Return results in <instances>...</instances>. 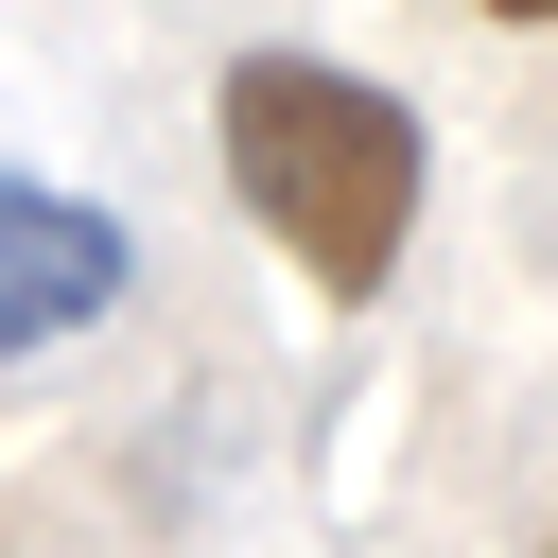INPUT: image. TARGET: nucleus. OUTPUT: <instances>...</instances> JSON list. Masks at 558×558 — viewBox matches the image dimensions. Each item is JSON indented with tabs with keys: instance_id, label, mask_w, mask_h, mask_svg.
<instances>
[{
	"instance_id": "1",
	"label": "nucleus",
	"mask_w": 558,
	"mask_h": 558,
	"mask_svg": "<svg viewBox=\"0 0 558 558\" xmlns=\"http://www.w3.org/2000/svg\"><path fill=\"white\" fill-rule=\"evenodd\" d=\"M209 140H227V192L262 209V244H296L314 296H384L401 279V227H418V105L331 70V52H244L209 87Z\"/></svg>"
},
{
	"instance_id": "3",
	"label": "nucleus",
	"mask_w": 558,
	"mask_h": 558,
	"mask_svg": "<svg viewBox=\"0 0 558 558\" xmlns=\"http://www.w3.org/2000/svg\"><path fill=\"white\" fill-rule=\"evenodd\" d=\"M488 17H558V0H488Z\"/></svg>"
},
{
	"instance_id": "2",
	"label": "nucleus",
	"mask_w": 558,
	"mask_h": 558,
	"mask_svg": "<svg viewBox=\"0 0 558 558\" xmlns=\"http://www.w3.org/2000/svg\"><path fill=\"white\" fill-rule=\"evenodd\" d=\"M122 227L105 209H70V192H35V174H0V366L17 349H52V331H87L105 296H122Z\"/></svg>"
}]
</instances>
